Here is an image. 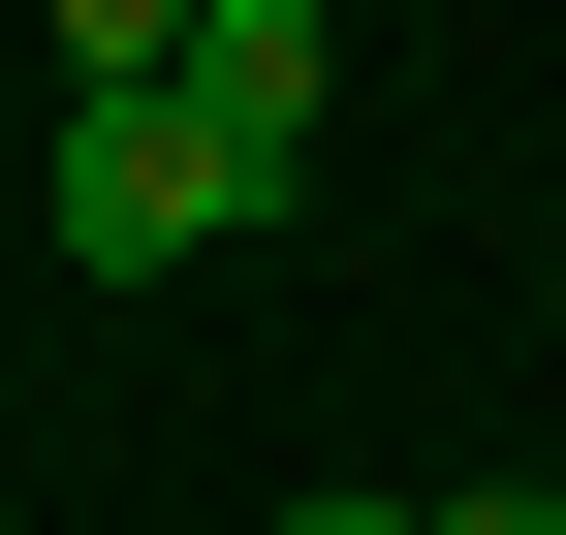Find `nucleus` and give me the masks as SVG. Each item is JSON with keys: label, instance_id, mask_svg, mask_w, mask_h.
Returning a JSON list of instances; mask_svg holds the SVG:
<instances>
[{"label": "nucleus", "instance_id": "obj_1", "mask_svg": "<svg viewBox=\"0 0 566 535\" xmlns=\"http://www.w3.org/2000/svg\"><path fill=\"white\" fill-rule=\"evenodd\" d=\"M32 221L95 252V284H189V252H252L283 189L221 158V126H189V63H126V95H63V158H32Z\"/></svg>", "mask_w": 566, "mask_h": 535}, {"label": "nucleus", "instance_id": "obj_2", "mask_svg": "<svg viewBox=\"0 0 566 535\" xmlns=\"http://www.w3.org/2000/svg\"><path fill=\"white\" fill-rule=\"evenodd\" d=\"M315 95H346V32H315V0H221V32H189V126H221L252 189H315Z\"/></svg>", "mask_w": 566, "mask_h": 535}, {"label": "nucleus", "instance_id": "obj_3", "mask_svg": "<svg viewBox=\"0 0 566 535\" xmlns=\"http://www.w3.org/2000/svg\"><path fill=\"white\" fill-rule=\"evenodd\" d=\"M221 0H63V95H126V63H189Z\"/></svg>", "mask_w": 566, "mask_h": 535}, {"label": "nucleus", "instance_id": "obj_4", "mask_svg": "<svg viewBox=\"0 0 566 535\" xmlns=\"http://www.w3.org/2000/svg\"><path fill=\"white\" fill-rule=\"evenodd\" d=\"M283 535H441V504H378V473H346V504H283Z\"/></svg>", "mask_w": 566, "mask_h": 535}, {"label": "nucleus", "instance_id": "obj_5", "mask_svg": "<svg viewBox=\"0 0 566 535\" xmlns=\"http://www.w3.org/2000/svg\"><path fill=\"white\" fill-rule=\"evenodd\" d=\"M441 535H566V504H441Z\"/></svg>", "mask_w": 566, "mask_h": 535}]
</instances>
